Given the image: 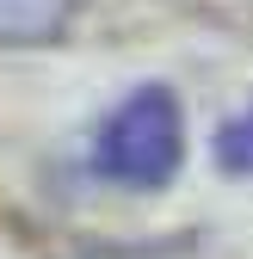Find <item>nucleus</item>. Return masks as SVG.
Returning <instances> with one entry per match:
<instances>
[{
	"mask_svg": "<svg viewBox=\"0 0 253 259\" xmlns=\"http://www.w3.org/2000/svg\"><path fill=\"white\" fill-rule=\"evenodd\" d=\"M185 154V123H179V99L167 87H136L105 123L99 142H93V167H99L111 185L130 191H154L179 173Z\"/></svg>",
	"mask_w": 253,
	"mask_h": 259,
	"instance_id": "f257e3e1",
	"label": "nucleus"
},
{
	"mask_svg": "<svg viewBox=\"0 0 253 259\" xmlns=\"http://www.w3.org/2000/svg\"><path fill=\"white\" fill-rule=\"evenodd\" d=\"M80 0H0V44H50L74 25Z\"/></svg>",
	"mask_w": 253,
	"mask_h": 259,
	"instance_id": "f03ea898",
	"label": "nucleus"
},
{
	"mask_svg": "<svg viewBox=\"0 0 253 259\" xmlns=\"http://www.w3.org/2000/svg\"><path fill=\"white\" fill-rule=\"evenodd\" d=\"M216 160H223V167H235V173L253 167V111L216 130Z\"/></svg>",
	"mask_w": 253,
	"mask_h": 259,
	"instance_id": "7ed1b4c3",
	"label": "nucleus"
}]
</instances>
